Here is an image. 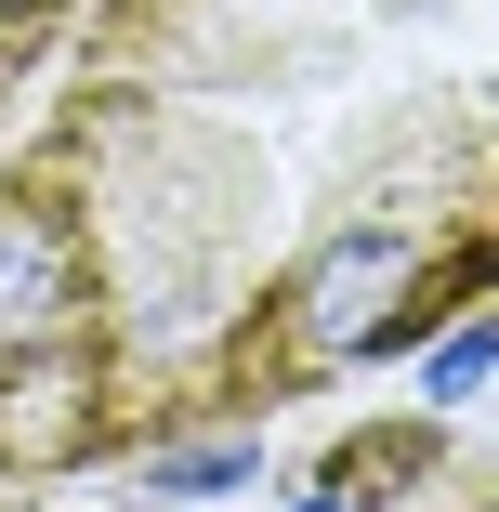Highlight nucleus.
Listing matches in <instances>:
<instances>
[{
    "label": "nucleus",
    "instance_id": "f257e3e1",
    "mask_svg": "<svg viewBox=\"0 0 499 512\" xmlns=\"http://www.w3.org/2000/svg\"><path fill=\"white\" fill-rule=\"evenodd\" d=\"M66 316H79V224L40 184H14L0 197V368H27L40 342H66Z\"/></svg>",
    "mask_w": 499,
    "mask_h": 512
},
{
    "label": "nucleus",
    "instance_id": "f03ea898",
    "mask_svg": "<svg viewBox=\"0 0 499 512\" xmlns=\"http://www.w3.org/2000/svg\"><path fill=\"white\" fill-rule=\"evenodd\" d=\"M434 460H447V421H394V434H355V447L329 460V499L381 512V499H408V486H421Z\"/></svg>",
    "mask_w": 499,
    "mask_h": 512
},
{
    "label": "nucleus",
    "instance_id": "7ed1b4c3",
    "mask_svg": "<svg viewBox=\"0 0 499 512\" xmlns=\"http://www.w3.org/2000/svg\"><path fill=\"white\" fill-rule=\"evenodd\" d=\"M263 473V447L250 434H211V447H158L145 460V499H211V486H250Z\"/></svg>",
    "mask_w": 499,
    "mask_h": 512
},
{
    "label": "nucleus",
    "instance_id": "20e7f679",
    "mask_svg": "<svg viewBox=\"0 0 499 512\" xmlns=\"http://www.w3.org/2000/svg\"><path fill=\"white\" fill-rule=\"evenodd\" d=\"M486 381H499V329H447V342L421 355V394H434V407H460V394H486Z\"/></svg>",
    "mask_w": 499,
    "mask_h": 512
},
{
    "label": "nucleus",
    "instance_id": "39448f33",
    "mask_svg": "<svg viewBox=\"0 0 499 512\" xmlns=\"http://www.w3.org/2000/svg\"><path fill=\"white\" fill-rule=\"evenodd\" d=\"M303 512H355V499H329V486H316V499H303Z\"/></svg>",
    "mask_w": 499,
    "mask_h": 512
}]
</instances>
